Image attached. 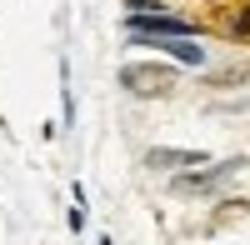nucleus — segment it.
Returning <instances> with one entry per match:
<instances>
[{
	"label": "nucleus",
	"mask_w": 250,
	"mask_h": 245,
	"mask_svg": "<svg viewBox=\"0 0 250 245\" xmlns=\"http://www.w3.org/2000/svg\"><path fill=\"white\" fill-rule=\"evenodd\" d=\"M145 165L150 170H185V165H210V155L205 150H175V145H155L150 155H145Z\"/></svg>",
	"instance_id": "3"
},
{
	"label": "nucleus",
	"mask_w": 250,
	"mask_h": 245,
	"mask_svg": "<svg viewBox=\"0 0 250 245\" xmlns=\"http://www.w3.org/2000/svg\"><path fill=\"white\" fill-rule=\"evenodd\" d=\"M225 35L230 40H250V0H235V15L225 20Z\"/></svg>",
	"instance_id": "4"
},
{
	"label": "nucleus",
	"mask_w": 250,
	"mask_h": 245,
	"mask_svg": "<svg viewBox=\"0 0 250 245\" xmlns=\"http://www.w3.org/2000/svg\"><path fill=\"white\" fill-rule=\"evenodd\" d=\"M120 85L130 90V95H170L180 85V75L175 65H155V60H135V65H120Z\"/></svg>",
	"instance_id": "1"
},
{
	"label": "nucleus",
	"mask_w": 250,
	"mask_h": 245,
	"mask_svg": "<svg viewBox=\"0 0 250 245\" xmlns=\"http://www.w3.org/2000/svg\"><path fill=\"white\" fill-rule=\"evenodd\" d=\"M130 30H135V35H160V40H185V35H195L190 20L165 15V10H140V15H130Z\"/></svg>",
	"instance_id": "2"
}]
</instances>
